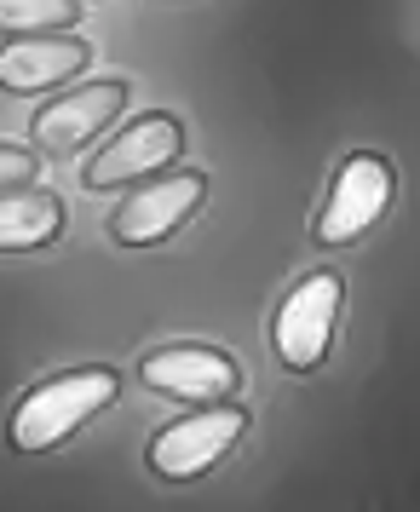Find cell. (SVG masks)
Listing matches in <instances>:
<instances>
[{"mask_svg":"<svg viewBox=\"0 0 420 512\" xmlns=\"http://www.w3.org/2000/svg\"><path fill=\"white\" fill-rule=\"evenodd\" d=\"M58 231H64V202L52 190H35V185L0 190V254L47 248Z\"/></svg>","mask_w":420,"mask_h":512,"instance_id":"obj_10","label":"cell"},{"mask_svg":"<svg viewBox=\"0 0 420 512\" xmlns=\"http://www.w3.org/2000/svg\"><path fill=\"white\" fill-rule=\"evenodd\" d=\"M121 392V380L110 369H70L58 380H41L35 392L12 409V449L41 455L52 443H64L70 432H81L98 409H110Z\"/></svg>","mask_w":420,"mask_h":512,"instance_id":"obj_1","label":"cell"},{"mask_svg":"<svg viewBox=\"0 0 420 512\" xmlns=\"http://www.w3.org/2000/svg\"><path fill=\"white\" fill-rule=\"evenodd\" d=\"M144 386L179 403H219L236 392V363L213 346H167L156 357H144Z\"/></svg>","mask_w":420,"mask_h":512,"instance_id":"obj_9","label":"cell"},{"mask_svg":"<svg viewBox=\"0 0 420 512\" xmlns=\"http://www.w3.org/2000/svg\"><path fill=\"white\" fill-rule=\"evenodd\" d=\"M179 150H185L179 121L173 116H144V121H133V127H121L116 139L87 162L81 179H87V190L139 185V179H150V173H162L167 162H179Z\"/></svg>","mask_w":420,"mask_h":512,"instance_id":"obj_6","label":"cell"},{"mask_svg":"<svg viewBox=\"0 0 420 512\" xmlns=\"http://www.w3.org/2000/svg\"><path fill=\"white\" fill-rule=\"evenodd\" d=\"M81 70H87V41H75L64 29H35V35H18L0 47V87L6 93H47Z\"/></svg>","mask_w":420,"mask_h":512,"instance_id":"obj_8","label":"cell"},{"mask_svg":"<svg viewBox=\"0 0 420 512\" xmlns=\"http://www.w3.org/2000/svg\"><path fill=\"white\" fill-rule=\"evenodd\" d=\"M340 300L346 288L334 271H311V277L282 300L277 311V357L282 369H317L328 357V340H334V323H340Z\"/></svg>","mask_w":420,"mask_h":512,"instance_id":"obj_3","label":"cell"},{"mask_svg":"<svg viewBox=\"0 0 420 512\" xmlns=\"http://www.w3.org/2000/svg\"><path fill=\"white\" fill-rule=\"evenodd\" d=\"M202 196H208L202 173H150V185H139L116 208L110 236H116L121 248H150V242L179 231L190 213L202 208Z\"/></svg>","mask_w":420,"mask_h":512,"instance_id":"obj_4","label":"cell"},{"mask_svg":"<svg viewBox=\"0 0 420 512\" xmlns=\"http://www.w3.org/2000/svg\"><path fill=\"white\" fill-rule=\"evenodd\" d=\"M248 432V415L236 403H202V415H185L162 426L156 443H150V466L162 478H202L208 466H219L236 449V438Z\"/></svg>","mask_w":420,"mask_h":512,"instance_id":"obj_2","label":"cell"},{"mask_svg":"<svg viewBox=\"0 0 420 512\" xmlns=\"http://www.w3.org/2000/svg\"><path fill=\"white\" fill-rule=\"evenodd\" d=\"M121 104H127V87H121V81L75 87V93H64L58 104H47V110L35 116V150H41V156H75L93 133H104V127L121 116Z\"/></svg>","mask_w":420,"mask_h":512,"instance_id":"obj_7","label":"cell"},{"mask_svg":"<svg viewBox=\"0 0 420 512\" xmlns=\"http://www.w3.org/2000/svg\"><path fill=\"white\" fill-rule=\"evenodd\" d=\"M386 208H392V167L380 156H351L328 185V202L317 213V242H328V248L357 242L369 225H380Z\"/></svg>","mask_w":420,"mask_h":512,"instance_id":"obj_5","label":"cell"},{"mask_svg":"<svg viewBox=\"0 0 420 512\" xmlns=\"http://www.w3.org/2000/svg\"><path fill=\"white\" fill-rule=\"evenodd\" d=\"M75 24V0H0V29L35 35V29H64Z\"/></svg>","mask_w":420,"mask_h":512,"instance_id":"obj_11","label":"cell"},{"mask_svg":"<svg viewBox=\"0 0 420 512\" xmlns=\"http://www.w3.org/2000/svg\"><path fill=\"white\" fill-rule=\"evenodd\" d=\"M29 179H35V156L18 150V144H0V190L29 185Z\"/></svg>","mask_w":420,"mask_h":512,"instance_id":"obj_12","label":"cell"}]
</instances>
